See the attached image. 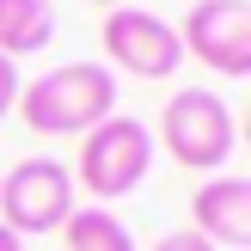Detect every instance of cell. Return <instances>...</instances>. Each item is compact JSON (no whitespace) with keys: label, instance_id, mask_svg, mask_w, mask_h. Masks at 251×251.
Returning a JSON list of instances; mask_svg holds the SVG:
<instances>
[{"label":"cell","instance_id":"obj_13","mask_svg":"<svg viewBox=\"0 0 251 251\" xmlns=\"http://www.w3.org/2000/svg\"><path fill=\"white\" fill-rule=\"evenodd\" d=\"M92 6H123V0H92Z\"/></svg>","mask_w":251,"mask_h":251},{"label":"cell","instance_id":"obj_10","mask_svg":"<svg viewBox=\"0 0 251 251\" xmlns=\"http://www.w3.org/2000/svg\"><path fill=\"white\" fill-rule=\"evenodd\" d=\"M153 251H215V245H208L196 227H184V233H166V239H153Z\"/></svg>","mask_w":251,"mask_h":251},{"label":"cell","instance_id":"obj_12","mask_svg":"<svg viewBox=\"0 0 251 251\" xmlns=\"http://www.w3.org/2000/svg\"><path fill=\"white\" fill-rule=\"evenodd\" d=\"M0 251H25V239H19L12 227H0Z\"/></svg>","mask_w":251,"mask_h":251},{"label":"cell","instance_id":"obj_7","mask_svg":"<svg viewBox=\"0 0 251 251\" xmlns=\"http://www.w3.org/2000/svg\"><path fill=\"white\" fill-rule=\"evenodd\" d=\"M190 221L208 245H251V184L233 178V172H215L202 178V190L190 196Z\"/></svg>","mask_w":251,"mask_h":251},{"label":"cell","instance_id":"obj_3","mask_svg":"<svg viewBox=\"0 0 251 251\" xmlns=\"http://www.w3.org/2000/svg\"><path fill=\"white\" fill-rule=\"evenodd\" d=\"M159 141H166V153L178 159L184 172L215 178L233 159V147H239V129H233V110H227L221 92L184 86V92H172L166 110H159Z\"/></svg>","mask_w":251,"mask_h":251},{"label":"cell","instance_id":"obj_4","mask_svg":"<svg viewBox=\"0 0 251 251\" xmlns=\"http://www.w3.org/2000/svg\"><path fill=\"white\" fill-rule=\"evenodd\" d=\"M74 172L61 166V159H43V153H31V159H19V166L0 178V227H12L19 239H37V233H55L61 221L74 215Z\"/></svg>","mask_w":251,"mask_h":251},{"label":"cell","instance_id":"obj_8","mask_svg":"<svg viewBox=\"0 0 251 251\" xmlns=\"http://www.w3.org/2000/svg\"><path fill=\"white\" fill-rule=\"evenodd\" d=\"M55 37V6L49 0H0V55L19 61Z\"/></svg>","mask_w":251,"mask_h":251},{"label":"cell","instance_id":"obj_11","mask_svg":"<svg viewBox=\"0 0 251 251\" xmlns=\"http://www.w3.org/2000/svg\"><path fill=\"white\" fill-rule=\"evenodd\" d=\"M12 104H19V68L0 55V123H6V110H12Z\"/></svg>","mask_w":251,"mask_h":251},{"label":"cell","instance_id":"obj_5","mask_svg":"<svg viewBox=\"0 0 251 251\" xmlns=\"http://www.w3.org/2000/svg\"><path fill=\"white\" fill-rule=\"evenodd\" d=\"M104 61L110 74H135V80H172L184 68V43L159 12L147 6H110L104 12Z\"/></svg>","mask_w":251,"mask_h":251},{"label":"cell","instance_id":"obj_1","mask_svg":"<svg viewBox=\"0 0 251 251\" xmlns=\"http://www.w3.org/2000/svg\"><path fill=\"white\" fill-rule=\"evenodd\" d=\"M31 135H86L104 117H117V74L104 61H61V68L19 80V104Z\"/></svg>","mask_w":251,"mask_h":251},{"label":"cell","instance_id":"obj_9","mask_svg":"<svg viewBox=\"0 0 251 251\" xmlns=\"http://www.w3.org/2000/svg\"><path fill=\"white\" fill-rule=\"evenodd\" d=\"M61 239H68V251H135L129 221H123L117 208H104V202L74 208V215L61 221Z\"/></svg>","mask_w":251,"mask_h":251},{"label":"cell","instance_id":"obj_2","mask_svg":"<svg viewBox=\"0 0 251 251\" xmlns=\"http://www.w3.org/2000/svg\"><path fill=\"white\" fill-rule=\"evenodd\" d=\"M153 172V129L135 117H104L98 129L80 135V159H74V190H86L92 202H117V196L141 190Z\"/></svg>","mask_w":251,"mask_h":251},{"label":"cell","instance_id":"obj_6","mask_svg":"<svg viewBox=\"0 0 251 251\" xmlns=\"http://www.w3.org/2000/svg\"><path fill=\"white\" fill-rule=\"evenodd\" d=\"M184 55H196L221 80H245L251 74V0H196L184 12L178 31Z\"/></svg>","mask_w":251,"mask_h":251}]
</instances>
